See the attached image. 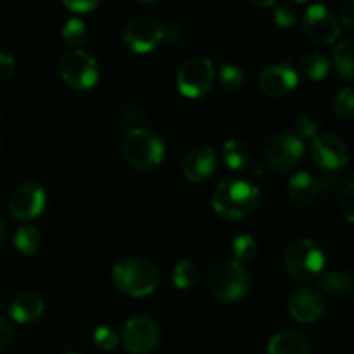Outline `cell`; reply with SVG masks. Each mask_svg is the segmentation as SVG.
<instances>
[{
    "instance_id": "cell-1",
    "label": "cell",
    "mask_w": 354,
    "mask_h": 354,
    "mask_svg": "<svg viewBox=\"0 0 354 354\" xmlns=\"http://www.w3.org/2000/svg\"><path fill=\"white\" fill-rule=\"evenodd\" d=\"M259 189L242 178H227L214 189L211 204L225 220H244L254 214L259 207Z\"/></svg>"
},
{
    "instance_id": "cell-2",
    "label": "cell",
    "mask_w": 354,
    "mask_h": 354,
    "mask_svg": "<svg viewBox=\"0 0 354 354\" xmlns=\"http://www.w3.org/2000/svg\"><path fill=\"white\" fill-rule=\"evenodd\" d=\"M249 273L235 259H221L214 263L206 275V287L216 299L234 303L242 299L249 290Z\"/></svg>"
},
{
    "instance_id": "cell-3",
    "label": "cell",
    "mask_w": 354,
    "mask_h": 354,
    "mask_svg": "<svg viewBox=\"0 0 354 354\" xmlns=\"http://www.w3.org/2000/svg\"><path fill=\"white\" fill-rule=\"evenodd\" d=\"M113 280L118 289L127 296L144 297L156 290L159 283V273L147 259L128 258L114 266Z\"/></svg>"
},
{
    "instance_id": "cell-4",
    "label": "cell",
    "mask_w": 354,
    "mask_h": 354,
    "mask_svg": "<svg viewBox=\"0 0 354 354\" xmlns=\"http://www.w3.org/2000/svg\"><path fill=\"white\" fill-rule=\"evenodd\" d=\"M121 152L131 166L138 169L156 168L165 158V144L152 130L133 128L121 144Z\"/></svg>"
},
{
    "instance_id": "cell-5",
    "label": "cell",
    "mask_w": 354,
    "mask_h": 354,
    "mask_svg": "<svg viewBox=\"0 0 354 354\" xmlns=\"http://www.w3.org/2000/svg\"><path fill=\"white\" fill-rule=\"evenodd\" d=\"M325 256L320 245L311 239H296L283 254V266L294 280H311L324 270Z\"/></svg>"
},
{
    "instance_id": "cell-6",
    "label": "cell",
    "mask_w": 354,
    "mask_h": 354,
    "mask_svg": "<svg viewBox=\"0 0 354 354\" xmlns=\"http://www.w3.org/2000/svg\"><path fill=\"white\" fill-rule=\"evenodd\" d=\"M214 83V68L209 59L203 55H194L187 59L178 69L176 85L178 90L189 99H199L206 95Z\"/></svg>"
},
{
    "instance_id": "cell-7",
    "label": "cell",
    "mask_w": 354,
    "mask_h": 354,
    "mask_svg": "<svg viewBox=\"0 0 354 354\" xmlns=\"http://www.w3.org/2000/svg\"><path fill=\"white\" fill-rule=\"evenodd\" d=\"M304 156V142L294 133L283 131L268 140L265 147V161L273 171L287 173L296 168Z\"/></svg>"
},
{
    "instance_id": "cell-8",
    "label": "cell",
    "mask_w": 354,
    "mask_h": 354,
    "mask_svg": "<svg viewBox=\"0 0 354 354\" xmlns=\"http://www.w3.org/2000/svg\"><path fill=\"white\" fill-rule=\"evenodd\" d=\"M59 73L64 83L75 90H88L99 80V64L83 50L68 52L59 62Z\"/></svg>"
},
{
    "instance_id": "cell-9",
    "label": "cell",
    "mask_w": 354,
    "mask_h": 354,
    "mask_svg": "<svg viewBox=\"0 0 354 354\" xmlns=\"http://www.w3.org/2000/svg\"><path fill=\"white\" fill-rule=\"evenodd\" d=\"M165 38V28L152 16H135L123 30V41L131 52L145 54Z\"/></svg>"
},
{
    "instance_id": "cell-10",
    "label": "cell",
    "mask_w": 354,
    "mask_h": 354,
    "mask_svg": "<svg viewBox=\"0 0 354 354\" xmlns=\"http://www.w3.org/2000/svg\"><path fill=\"white\" fill-rule=\"evenodd\" d=\"M303 31L318 45L334 44L341 35L337 19L325 6H311L303 16Z\"/></svg>"
},
{
    "instance_id": "cell-11",
    "label": "cell",
    "mask_w": 354,
    "mask_h": 354,
    "mask_svg": "<svg viewBox=\"0 0 354 354\" xmlns=\"http://www.w3.org/2000/svg\"><path fill=\"white\" fill-rule=\"evenodd\" d=\"M310 154L315 165L330 171L342 168L349 161L348 144L334 133L317 135L311 140Z\"/></svg>"
},
{
    "instance_id": "cell-12",
    "label": "cell",
    "mask_w": 354,
    "mask_h": 354,
    "mask_svg": "<svg viewBox=\"0 0 354 354\" xmlns=\"http://www.w3.org/2000/svg\"><path fill=\"white\" fill-rule=\"evenodd\" d=\"M124 348L133 354H145L156 349L159 342V328L149 317H135L124 324L123 334Z\"/></svg>"
},
{
    "instance_id": "cell-13",
    "label": "cell",
    "mask_w": 354,
    "mask_h": 354,
    "mask_svg": "<svg viewBox=\"0 0 354 354\" xmlns=\"http://www.w3.org/2000/svg\"><path fill=\"white\" fill-rule=\"evenodd\" d=\"M45 192L35 183H23L12 192L9 199V209L14 218L21 221H30L37 218L45 207Z\"/></svg>"
},
{
    "instance_id": "cell-14",
    "label": "cell",
    "mask_w": 354,
    "mask_h": 354,
    "mask_svg": "<svg viewBox=\"0 0 354 354\" xmlns=\"http://www.w3.org/2000/svg\"><path fill=\"white\" fill-rule=\"evenodd\" d=\"M259 86L272 99H283L297 86V73L289 64H272L263 69Z\"/></svg>"
},
{
    "instance_id": "cell-15",
    "label": "cell",
    "mask_w": 354,
    "mask_h": 354,
    "mask_svg": "<svg viewBox=\"0 0 354 354\" xmlns=\"http://www.w3.org/2000/svg\"><path fill=\"white\" fill-rule=\"evenodd\" d=\"M289 313L299 324L315 322L324 313V297L318 290L310 287H299L289 297Z\"/></svg>"
},
{
    "instance_id": "cell-16",
    "label": "cell",
    "mask_w": 354,
    "mask_h": 354,
    "mask_svg": "<svg viewBox=\"0 0 354 354\" xmlns=\"http://www.w3.org/2000/svg\"><path fill=\"white\" fill-rule=\"evenodd\" d=\"M218 168V159L213 149L196 147L183 158L182 171L189 182L201 183L206 182L209 176L214 175Z\"/></svg>"
},
{
    "instance_id": "cell-17",
    "label": "cell",
    "mask_w": 354,
    "mask_h": 354,
    "mask_svg": "<svg viewBox=\"0 0 354 354\" xmlns=\"http://www.w3.org/2000/svg\"><path fill=\"white\" fill-rule=\"evenodd\" d=\"M318 182L306 171H299L290 178L289 182V197L296 206L308 207L317 201Z\"/></svg>"
},
{
    "instance_id": "cell-18",
    "label": "cell",
    "mask_w": 354,
    "mask_h": 354,
    "mask_svg": "<svg viewBox=\"0 0 354 354\" xmlns=\"http://www.w3.org/2000/svg\"><path fill=\"white\" fill-rule=\"evenodd\" d=\"M10 317L19 324L38 320L44 313V301L35 292H23L10 303Z\"/></svg>"
},
{
    "instance_id": "cell-19",
    "label": "cell",
    "mask_w": 354,
    "mask_h": 354,
    "mask_svg": "<svg viewBox=\"0 0 354 354\" xmlns=\"http://www.w3.org/2000/svg\"><path fill=\"white\" fill-rule=\"evenodd\" d=\"M268 354H310V346L303 335L286 330L273 335L268 342Z\"/></svg>"
},
{
    "instance_id": "cell-20",
    "label": "cell",
    "mask_w": 354,
    "mask_h": 354,
    "mask_svg": "<svg viewBox=\"0 0 354 354\" xmlns=\"http://www.w3.org/2000/svg\"><path fill=\"white\" fill-rule=\"evenodd\" d=\"M299 71L311 82H322L330 71V62L322 54H308L299 61Z\"/></svg>"
},
{
    "instance_id": "cell-21",
    "label": "cell",
    "mask_w": 354,
    "mask_h": 354,
    "mask_svg": "<svg viewBox=\"0 0 354 354\" xmlns=\"http://www.w3.org/2000/svg\"><path fill=\"white\" fill-rule=\"evenodd\" d=\"M223 161L230 169H244L249 165V149L242 140L232 138L223 145Z\"/></svg>"
},
{
    "instance_id": "cell-22",
    "label": "cell",
    "mask_w": 354,
    "mask_h": 354,
    "mask_svg": "<svg viewBox=\"0 0 354 354\" xmlns=\"http://www.w3.org/2000/svg\"><path fill=\"white\" fill-rule=\"evenodd\" d=\"M318 286L328 294H348L353 287V280L346 272H325L318 279Z\"/></svg>"
},
{
    "instance_id": "cell-23",
    "label": "cell",
    "mask_w": 354,
    "mask_h": 354,
    "mask_svg": "<svg viewBox=\"0 0 354 354\" xmlns=\"http://www.w3.org/2000/svg\"><path fill=\"white\" fill-rule=\"evenodd\" d=\"M334 64L339 75L344 80L351 82L354 76V64H353V40H342L334 50Z\"/></svg>"
},
{
    "instance_id": "cell-24",
    "label": "cell",
    "mask_w": 354,
    "mask_h": 354,
    "mask_svg": "<svg viewBox=\"0 0 354 354\" xmlns=\"http://www.w3.org/2000/svg\"><path fill=\"white\" fill-rule=\"evenodd\" d=\"M41 237L40 232L35 227H21L19 230L16 232V237H14V245L19 252L23 254H35V252L40 249Z\"/></svg>"
},
{
    "instance_id": "cell-25",
    "label": "cell",
    "mask_w": 354,
    "mask_h": 354,
    "mask_svg": "<svg viewBox=\"0 0 354 354\" xmlns=\"http://www.w3.org/2000/svg\"><path fill=\"white\" fill-rule=\"evenodd\" d=\"M197 280H199V270L192 261H187V259L180 261L173 270V283L178 289H190V287L196 286Z\"/></svg>"
},
{
    "instance_id": "cell-26",
    "label": "cell",
    "mask_w": 354,
    "mask_h": 354,
    "mask_svg": "<svg viewBox=\"0 0 354 354\" xmlns=\"http://www.w3.org/2000/svg\"><path fill=\"white\" fill-rule=\"evenodd\" d=\"M62 40L66 41L68 45H82L86 38V28L85 23L82 19H73L66 21V24L62 26Z\"/></svg>"
},
{
    "instance_id": "cell-27",
    "label": "cell",
    "mask_w": 354,
    "mask_h": 354,
    "mask_svg": "<svg viewBox=\"0 0 354 354\" xmlns=\"http://www.w3.org/2000/svg\"><path fill=\"white\" fill-rule=\"evenodd\" d=\"M256 252H258V242L251 235H239L234 241V256L237 258L235 261H249L254 258Z\"/></svg>"
},
{
    "instance_id": "cell-28",
    "label": "cell",
    "mask_w": 354,
    "mask_h": 354,
    "mask_svg": "<svg viewBox=\"0 0 354 354\" xmlns=\"http://www.w3.org/2000/svg\"><path fill=\"white\" fill-rule=\"evenodd\" d=\"M334 113L342 120H351L354 116V93L351 88H344L334 97Z\"/></svg>"
},
{
    "instance_id": "cell-29",
    "label": "cell",
    "mask_w": 354,
    "mask_h": 354,
    "mask_svg": "<svg viewBox=\"0 0 354 354\" xmlns=\"http://www.w3.org/2000/svg\"><path fill=\"white\" fill-rule=\"evenodd\" d=\"M244 73L239 66L234 64H225L220 69V83L225 90H239L244 85Z\"/></svg>"
},
{
    "instance_id": "cell-30",
    "label": "cell",
    "mask_w": 354,
    "mask_h": 354,
    "mask_svg": "<svg viewBox=\"0 0 354 354\" xmlns=\"http://www.w3.org/2000/svg\"><path fill=\"white\" fill-rule=\"evenodd\" d=\"M339 209L341 214L346 218V221L353 223L354 221V183L349 182L344 189L341 190L339 197Z\"/></svg>"
},
{
    "instance_id": "cell-31",
    "label": "cell",
    "mask_w": 354,
    "mask_h": 354,
    "mask_svg": "<svg viewBox=\"0 0 354 354\" xmlns=\"http://www.w3.org/2000/svg\"><path fill=\"white\" fill-rule=\"evenodd\" d=\"M118 341H120V337H118L116 330L111 327H106V325L97 328L95 334H93V342H95L100 349H106V351H111V349L116 348Z\"/></svg>"
},
{
    "instance_id": "cell-32",
    "label": "cell",
    "mask_w": 354,
    "mask_h": 354,
    "mask_svg": "<svg viewBox=\"0 0 354 354\" xmlns=\"http://www.w3.org/2000/svg\"><path fill=\"white\" fill-rule=\"evenodd\" d=\"M318 124L317 121L311 120L310 116H299L294 123V135H296L299 140H306V138H311L313 140L317 137Z\"/></svg>"
},
{
    "instance_id": "cell-33",
    "label": "cell",
    "mask_w": 354,
    "mask_h": 354,
    "mask_svg": "<svg viewBox=\"0 0 354 354\" xmlns=\"http://www.w3.org/2000/svg\"><path fill=\"white\" fill-rule=\"evenodd\" d=\"M273 19H275V23L279 24L280 28H290L296 24V10L290 6H287V3H280V6H277Z\"/></svg>"
},
{
    "instance_id": "cell-34",
    "label": "cell",
    "mask_w": 354,
    "mask_h": 354,
    "mask_svg": "<svg viewBox=\"0 0 354 354\" xmlns=\"http://www.w3.org/2000/svg\"><path fill=\"white\" fill-rule=\"evenodd\" d=\"M339 190V178L334 175H325L322 178V183L318 185V194H324V196H332Z\"/></svg>"
},
{
    "instance_id": "cell-35",
    "label": "cell",
    "mask_w": 354,
    "mask_h": 354,
    "mask_svg": "<svg viewBox=\"0 0 354 354\" xmlns=\"http://www.w3.org/2000/svg\"><path fill=\"white\" fill-rule=\"evenodd\" d=\"M14 69H16V61L12 59V55L6 54V52H0V80H6L9 76H12Z\"/></svg>"
},
{
    "instance_id": "cell-36",
    "label": "cell",
    "mask_w": 354,
    "mask_h": 354,
    "mask_svg": "<svg viewBox=\"0 0 354 354\" xmlns=\"http://www.w3.org/2000/svg\"><path fill=\"white\" fill-rule=\"evenodd\" d=\"M339 16H341V21L348 28H353L354 24V2L353 0H344L339 6Z\"/></svg>"
},
{
    "instance_id": "cell-37",
    "label": "cell",
    "mask_w": 354,
    "mask_h": 354,
    "mask_svg": "<svg viewBox=\"0 0 354 354\" xmlns=\"http://www.w3.org/2000/svg\"><path fill=\"white\" fill-rule=\"evenodd\" d=\"M64 7L66 9L73 10V12H90V10H93L97 7V2L95 0H82V2H64Z\"/></svg>"
},
{
    "instance_id": "cell-38",
    "label": "cell",
    "mask_w": 354,
    "mask_h": 354,
    "mask_svg": "<svg viewBox=\"0 0 354 354\" xmlns=\"http://www.w3.org/2000/svg\"><path fill=\"white\" fill-rule=\"evenodd\" d=\"M10 341H12V328L3 318H0V351H3Z\"/></svg>"
},
{
    "instance_id": "cell-39",
    "label": "cell",
    "mask_w": 354,
    "mask_h": 354,
    "mask_svg": "<svg viewBox=\"0 0 354 354\" xmlns=\"http://www.w3.org/2000/svg\"><path fill=\"white\" fill-rule=\"evenodd\" d=\"M3 239H6V228H3L2 220H0V248H2L3 244Z\"/></svg>"
},
{
    "instance_id": "cell-40",
    "label": "cell",
    "mask_w": 354,
    "mask_h": 354,
    "mask_svg": "<svg viewBox=\"0 0 354 354\" xmlns=\"http://www.w3.org/2000/svg\"><path fill=\"white\" fill-rule=\"evenodd\" d=\"M252 3L258 7H273L275 6V2H273V0H268V2H252Z\"/></svg>"
},
{
    "instance_id": "cell-41",
    "label": "cell",
    "mask_w": 354,
    "mask_h": 354,
    "mask_svg": "<svg viewBox=\"0 0 354 354\" xmlns=\"http://www.w3.org/2000/svg\"><path fill=\"white\" fill-rule=\"evenodd\" d=\"M0 149H2V137H0Z\"/></svg>"
},
{
    "instance_id": "cell-42",
    "label": "cell",
    "mask_w": 354,
    "mask_h": 354,
    "mask_svg": "<svg viewBox=\"0 0 354 354\" xmlns=\"http://www.w3.org/2000/svg\"><path fill=\"white\" fill-rule=\"evenodd\" d=\"M66 354H78V353H66Z\"/></svg>"
}]
</instances>
